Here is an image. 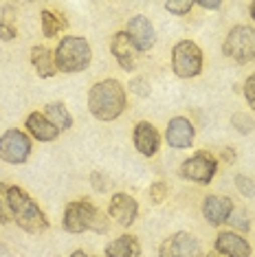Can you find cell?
Wrapping results in <instances>:
<instances>
[{
  "instance_id": "obj_1",
  "label": "cell",
  "mask_w": 255,
  "mask_h": 257,
  "mask_svg": "<svg viewBox=\"0 0 255 257\" xmlns=\"http://www.w3.org/2000/svg\"><path fill=\"white\" fill-rule=\"evenodd\" d=\"M88 110L97 121H114L125 110V90L117 79H103L88 92Z\"/></svg>"
},
{
  "instance_id": "obj_2",
  "label": "cell",
  "mask_w": 255,
  "mask_h": 257,
  "mask_svg": "<svg viewBox=\"0 0 255 257\" xmlns=\"http://www.w3.org/2000/svg\"><path fill=\"white\" fill-rule=\"evenodd\" d=\"M9 209H11V220L29 233L44 231L49 226V220L42 213V209L20 187H9Z\"/></svg>"
},
{
  "instance_id": "obj_3",
  "label": "cell",
  "mask_w": 255,
  "mask_h": 257,
  "mask_svg": "<svg viewBox=\"0 0 255 257\" xmlns=\"http://www.w3.org/2000/svg\"><path fill=\"white\" fill-rule=\"evenodd\" d=\"M55 66L62 73H82L90 66L92 60V51L86 38H77V36H66L60 40L55 49Z\"/></svg>"
},
{
  "instance_id": "obj_4",
  "label": "cell",
  "mask_w": 255,
  "mask_h": 257,
  "mask_svg": "<svg viewBox=\"0 0 255 257\" xmlns=\"http://www.w3.org/2000/svg\"><path fill=\"white\" fill-rule=\"evenodd\" d=\"M103 224L106 222H103V218H99L97 207L86 200L71 202L64 211V229L68 233H84L88 229H97V226H99V231H106Z\"/></svg>"
},
{
  "instance_id": "obj_5",
  "label": "cell",
  "mask_w": 255,
  "mask_h": 257,
  "mask_svg": "<svg viewBox=\"0 0 255 257\" xmlns=\"http://www.w3.org/2000/svg\"><path fill=\"white\" fill-rule=\"evenodd\" d=\"M224 55L231 60L246 64L255 60V29L246 25H237L229 31V36L224 38L222 44Z\"/></svg>"
},
{
  "instance_id": "obj_6",
  "label": "cell",
  "mask_w": 255,
  "mask_h": 257,
  "mask_svg": "<svg viewBox=\"0 0 255 257\" xmlns=\"http://www.w3.org/2000/svg\"><path fill=\"white\" fill-rule=\"evenodd\" d=\"M172 68L178 77L191 79L202 71V51L191 40H181L174 44L172 51Z\"/></svg>"
},
{
  "instance_id": "obj_7",
  "label": "cell",
  "mask_w": 255,
  "mask_h": 257,
  "mask_svg": "<svg viewBox=\"0 0 255 257\" xmlns=\"http://www.w3.org/2000/svg\"><path fill=\"white\" fill-rule=\"evenodd\" d=\"M31 154V141L22 130L11 127L0 137V159L11 165H20Z\"/></svg>"
},
{
  "instance_id": "obj_8",
  "label": "cell",
  "mask_w": 255,
  "mask_h": 257,
  "mask_svg": "<svg viewBox=\"0 0 255 257\" xmlns=\"http://www.w3.org/2000/svg\"><path fill=\"white\" fill-rule=\"evenodd\" d=\"M216 169H218V161L213 159L209 152H196L194 156H189V159L181 165V174L187 180L207 185V183H211L213 176H216Z\"/></svg>"
},
{
  "instance_id": "obj_9",
  "label": "cell",
  "mask_w": 255,
  "mask_h": 257,
  "mask_svg": "<svg viewBox=\"0 0 255 257\" xmlns=\"http://www.w3.org/2000/svg\"><path fill=\"white\" fill-rule=\"evenodd\" d=\"M159 257H202L200 242L189 233H174L161 244Z\"/></svg>"
},
{
  "instance_id": "obj_10",
  "label": "cell",
  "mask_w": 255,
  "mask_h": 257,
  "mask_svg": "<svg viewBox=\"0 0 255 257\" xmlns=\"http://www.w3.org/2000/svg\"><path fill=\"white\" fill-rule=\"evenodd\" d=\"M110 49H112V55L117 57L119 66L123 71H135L137 66V55L139 49L132 42V38L128 36V31H117L110 40Z\"/></svg>"
},
{
  "instance_id": "obj_11",
  "label": "cell",
  "mask_w": 255,
  "mask_h": 257,
  "mask_svg": "<svg viewBox=\"0 0 255 257\" xmlns=\"http://www.w3.org/2000/svg\"><path fill=\"white\" fill-rule=\"evenodd\" d=\"M128 36L132 38L139 51H150L156 42L154 27L146 16H135V18L128 20Z\"/></svg>"
},
{
  "instance_id": "obj_12",
  "label": "cell",
  "mask_w": 255,
  "mask_h": 257,
  "mask_svg": "<svg viewBox=\"0 0 255 257\" xmlns=\"http://www.w3.org/2000/svg\"><path fill=\"white\" fill-rule=\"evenodd\" d=\"M233 200L224 196H207L205 202H202V215L209 222L211 226H220L224 224L229 218V213L233 211Z\"/></svg>"
},
{
  "instance_id": "obj_13",
  "label": "cell",
  "mask_w": 255,
  "mask_h": 257,
  "mask_svg": "<svg viewBox=\"0 0 255 257\" xmlns=\"http://www.w3.org/2000/svg\"><path fill=\"white\" fill-rule=\"evenodd\" d=\"M165 139H167V143L176 150L189 148V145L194 143V125H191L185 116H174L170 123H167Z\"/></svg>"
},
{
  "instance_id": "obj_14",
  "label": "cell",
  "mask_w": 255,
  "mask_h": 257,
  "mask_svg": "<svg viewBox=\"0 0 255 257\" xmlns=\"http://www.w3.org/2000/svg\"><path fill=\"white\" fill-rule=\"evenodd\" d=\"M110 215L112 220H117L121 226H130L132 222L137 220V211H139V204L132 196L128 194H114L112 200H110Z\"/></svg>"
},
{
  "instance_id": "obj_15",
  "label": "cell",
  "mask_w": 255,
  "mask_h": 257,
  "mask_svg": "<svg viewBox=\"0 0 255 257\" xmlns=\"http://www.w3.org/2000/svg\"><path fill=\"white\" fill-rule=\"evenodd\" d=\"M132 139H135V148L141 152L143 156H154L156 152H159L161 137H159V132H156V127L152 123H148V121L137 123Z\"/></svg>"
},
{
  "instance_id": "obj_16",
  "label": "cell",
  "mask_w": 255,
  "mask_h": 257,
  "mask_svg": "<svg viewBox=\"0 0 255 257\" xmlns=\"http://www.w3.org/2000/svg\"><path fill=\"white\" fill-rule=\"evenodd\" d=\"M216 250L224 257H251V244L237 233H220L216 239Z\"/></svg>"
},
{
  "instance_id": "obj_17",
  "label": "cell",
  "mask_w": 255,
  "mask_h": 257,
  "mask_svg": "<svg viewBox=\"0 0 255 257\" xmlns=\"http://www.w3.org/2000/svg\"><path fill=\"white\" fill-rule=\"evenodd\" d=\"M27 130L31 132V137L33 139H38V141H55L57 139V134H60V130L51 123L49 119H46L44 114H40V112H31L29 114V119H27Z\"/></svg>"
},
{
  "instance_id": "obj_18",
  "label": "cell",
  "mask_w": 255,
  "mask_h": 257,
  "mask_svg": "<svg viewBox=\"0 0 255 257\" xmlns=\"http://www.w3.org/2000/svg\"><path fill=\"white\" fill-rule=\"evenodd\" d=\"M31 64H33V68H36V73L40 77H53L57 73L55 57L46 46H33L31 49Z\"/></svg>"
},
{
  "instance_id": "obj_19",
  "label": "cell",
  "mask_w": 255,
  "mask_h": 257,
  "mask_svg": "<svg viewBox=\"0 0 255 257\" xmlns=\"http://www.w3.org/2000/svg\"><path fill=\"white\" fill-rule=\"evenodd\" d=\"M139 253L141 248L135 235H121L106 248V257H139Z\"/></svg>"
},
{
  "instance_id": "obj_20",
  "label": "cell",
  "mask_w": 255,
  "mask_h": 257,
  "mask_svg": "<svg viewBox=\"0 0 255 257\" xmlns=\"http://www.w3.org/2000/svg\"><path fill=\"white\" fill-rule=\"evenodd\" d=\"M44 116L53 123L57 130H68V127L73 125V116L71 112L66 110V106H64L62 101H55V103H49V106L44 108Z\"/></svg>"
},
{
  "instance_id": "obj_21",
  "label": "cell",
  "mask_w": 255,
  "mask_h": 257,
  "mask_svg": "<svg viewBox=\"0 0 255 257\" xmlns=\"http://www.w3.org/2000/svg\"><path fill=\"white\" fill-rule=\"evenodd\" d=\"M227 224H231L237 231H248L251 229V220H248V215H246V211L242 207H233V211H231L229 218H227Z\"/></svg>"
},
{
  "instance_id": "obj_22",
  "label": "cell",
  "mask_w": 255,
  "mask_h": 257,
  "mask_svg": "<svg viewBox=\"0 0 255 257\" xmlns=\"http://www.w3.org/2000/svg\"><path fill=\"white\" fill-rule=\"evenodd\" d=\"M62 27H64V22L57 20L55 14H51V11H42V31H44L46 38L57 36Z\"/></svg>"
},
{
  "instance_id": "obj_23",
  "label": "cell",
  "mask_w": 255,
  "mask_h": 257,
  "mask_svg": "<svg viewBox=\"0 0 255 257\" xmlns=\"http://www.w3.org/2000/svg\"><path fill=\"white\" fill-rule=\"evenodd\" d=\"M235 187L244 198H253L255 196V183L248 176H244V174H237L235 176Z\"/></svg>"
},
{
  "instance_id": "obj_24",
  "label": "cell",
  "mask_w": 255,
  "mask_h": 257,
  "mask_svg": "<svg viewBox=\"0 0 255 257\" xmlns=\"http://www.w3.org/2000/svg\"><path fill=\"white\" fill-rule=\"evenodd\" d=\"M0 222H11V209H9V187L0 185Z\"/></svg>"
},
{
  "instance_id": "obj_25",
  "label": "cell",
  "mask_w": 255,
  "mask_h": 257,
  "mask_svg": "<svg viewBox=\"0 0 255 257\" xmlns=\"http://www.w3.org/2000/svg\"><path fill=\"white\" fill-rule=\"evenodd\" d=\"M231 121H233V127H235V130H237V132H242V134H248V132L253 130V125H255L251 116L244 114V112L233 114V119H231Z\"/></svg>"
},
{
  "instance_id": "obj_26",
  "label": "cell",
  "mask_w": 255,
  "mask_h": 257,
  "mask_svg": "<svg viewBox=\"0 0 255 257\" xmlns=\"http://www.w3.org/2000/svg\"><path fill=\"white\" fill-rule=\"evenodd\" d=\"M191 7H194V3H191V0H178V3H174V0H167V3H165V9H167V11H172L174 16H183V14H187Z\"/></svg>"
},
{
  "instance_id": "obj_27",
  "label": "cell",
  "mask_w": 255,
  "mask_h": 257,
  "mask_svg": "<svg viewBox=\"0 0 255 257\" xmlns=\"http://www.w3.org/2000/svg\"><path fill=\"white\" fill-rule=\"evenodd\" d=\"M167 196V185L161 183V180H156V183H152V187H150V198H152V202H163Z\"/></svg>"
},
{
  "instance_id": "obj_28",
  "label": "cell",
  "mask_w": 255,
  "mask_h": 257,
  "mask_svg": "<svg viewBox=\"0 0 255 257\" xmlns=\"http://www.w3.org/2000/svg\"><path fill=\"white\" fill-rule=\"evenodd\" d=\"M130 90L137 92L139 97H148V95H150V84H148V79H146V77H135V79L130 81Z\"/></svg>"
},
{
  "instance_id": "obj_29",
  "label": "cell",
  "mask_w": 255,
  "mask_h": 257,
  "mask_svg": "<svg viewBox=\"0 0 255 257\" xmlns=\"http://www.w3.org/2000/svg\"><path fill=\"white\" fill-rule=\"evenodd\" d=\"M16 38V27L9 22V18H3L0 20V40H14Z\"/></svg>"
},
{
  "instance_id": "obj_30",
  "label": "cell",
  "mask_w": 255,
  "mask_h": 257,
  "mask_svg": "<svg viewBox=\"0 0 255 257\" xmlns=\"http://www.w3.org/2000/svg\"><path fill=\"white\" fill-rule=\"evenodd\" d=\"M244 97H246L248 106L255 110V75H251V77L244 81Z\"/></svg>"
},
{
  "instance_id": "obj_31",
  "label": "cell",
  "mask_w": 255,
  "mask_h": 257,
  "mask_svg": "<svg viewBox=\"0 0 255 257\" xmlns=\"http://www.w3.org/2000/svg\"><path fill=\"white\" fill-rule=\"evenodd\" d=\"M92 185H95L97 187V191H103V189H106V183H103V180H101V174L99 172H95V174H92Z\"/></svg>"
},
{
  "instance_id": "obj_32",
  "label": "cell",
  "mask_w": 255,
  "mask_h": 257,
  "mask_svg": "<svg viewBox=\"0 0 255 257\" xmlns=\"http://www.w3.org/2000/svg\"><path fill=\"white\" fill-rule=\"evenodd\" d=\"M200 7H205V9H211V11H218L220 9V3L216 0V3H209V0H200Z\"/></svg>"
},
{
  "instance_id": "obj_33",
  "label": "cell",
  "mask_w": 255,
  "mask_h": 257,
  "mask_svg": "<svg viewBox=\"0 0 255 257\" xmlns=\"http://www.w3.org/2000/svg\"><path fill=\"white\" fill-rule=\"evenodd\" d=\"M224 159H227L229 163H231V161H235V152H231V150H224Z\"/></svg>"
},
{
  "instance_id": "obj_34",
  "label": "cell",
  "mask_w": 255,
  "mask_h": 257,
  "mask_svg": "<svg viewBox=\"0 0 255 257\" xmlns=\"http://www.w3.org/2000/svg\"><path fill=\"white\" fill-rule=\"evenodd\" d=\"M71 257H88V255H86V253H84V250H75V253H73Z\"/></svg>"
},
{
  "instance_id": "obj_35",
  "label": "cell",
  "mask_w": 255,
  "mask_h": 257,
  "mask_svg": "<svg viewBox=\"0 0 255 257\" xmlns=\"http://www.w3.org/2000/svg\"><path fill=\"white\" fill-rule=\"evenodd\" d=\"M251 16H253V20H255V3H251Z\"/></svg>"
},
{
  "instance_id": "obj_36",
  "label": "cell",
  "mask_w": 255,
  "mask_h": 257,
  "mask_svg": "<svg viewBox=\"0 0 255 257\" xmlns=\"http://www.w3.org/2000/svg\"><path fill=\"white\" fill-rule=\"evenodd\" d=\"M205 257H220L218 253H209V255H205Z\"/></svg>"
}]
</instances>
